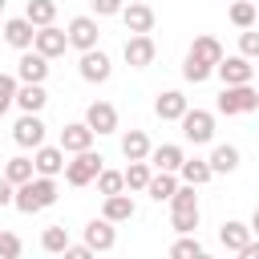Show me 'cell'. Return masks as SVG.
Instances as JSON below:
<instances>
[{"label": "cell", "instance_id": "8fae6325", "mask_svg": "<svg viewBox=\"0 0 259 259\" xmlns=\"http://www.w3.org/2000/svg\"><path fill=\"white\" fill-rule=\"evenodd\" d=\"M121 24H125V32H150V28H154V8H150V0H130V4L121 8Z\"/></svg>", "mask_w": 259, "mask_h": 259}, {"label": "cell", "instance_id": "484cf974", "mask_svg": "<svg viewBox=\"0 0 259 259\" xmlns=\"http://www.w3.org/2000/svg\"><path fill=\"white\" fill-rule=\"evenodd\" d=\"M178 174H182V182H190V186H202V182H210V178H214L210 158H186Z\"/></svg>", "mask_w": 259, "mask_h": 259}, {"label": "cell", "instance_id": "f1b7e54d", "mask_svg": "<svg viewBox=\"0 0 259 259\" xmlns=\"http://www.w3.org/2000/svg\"><path fill=\"white\" fill-rule=\"evenodd\" d=\"M32 174H36V162H32V158H8V162H4V178H8L12 186L28 182Z\"/></svg>", "mask_w": 259, "mask_h": 259}, {"label": "cell", "instance_id": "277c9868", "mask_svg": "<svg viewBox=\"0 0 259 259\" xmlns=\"http://www.w3.org/2000/svg\"><path fill=\"white\" fill-rule=\"evenodd\" d=\"M251 109H259V89H251V81L247 85H223V93H219V113H251Z\"/></svg>", "mask_w": 259, "mask_h": 259}, {"label": "cell", "instance_id": "836d02e7", "mask_svg": "<svg viewBox=\"0 0 259 259\" xmlns=\"http://www.w3.org/2000/svg\"><path fill=\"white\" fill-rule=\"evenodd\" d=\"M227 16H231L235 28H251V24H255V0H235Z\"/></svg>", "mask_w": 259, "mask_h": 259}, {"label": "cell", "instance_id": "2e32d148", "mask_svg": "<svg viewBox=\"0 0 259 259\" xmlns=\"http://www.w3.org/2000/svg\"><path fill=\"white\" fill-rule=\"evenodd\" d=\"M85 243L93 247V251H113V243H117V231H113V223L101 214V219H93L89 227H85Z\"/></svg>", "mask_w": 259, "mask_h": 259}, {"label": "cell", "instance_id": "ab89813d", "mask_svg": "<svg viewBox=\"0 0 259 259\" xmlns=\"http://www.w3.org/2000/svg\"><path fill=\"white\" fill-rule=\"evenodd\" d=\"M125 0H93V16H121Z\"/></svg>", "mask_w": 259, "mask_h": 259}, {"label": "cell", "instance_id": "3957f363", "mask_svg": "<svg viewBox=\"0 0 259 259\" xmlns=\"http://www.w3.org/2000/svg\"><path fill=\"white\" fill-rule=\"evenodd\" d=\"M101 162H105V158L93 154V146L81 150V154H73V162H65V182H69V186H89V182H97V174L105 170Z\"/></svg>", "mask_w": 259, "mask_h": 259}, {"label": "cell", "instance_id": "e0dca14e", "mask_svg": "<svg viewBox=\"0 0 259 259\" xmlns=\"http://www.w3.org/2000/svg\"><path fill=\"white\" fill-rule=\"evenodd\" d=\"M219 243L227 247V251H243L247 243H251V223H239V219H227L223 227H219Z\"/></svg>", "mask_w": 259, "mask_h": 259}, {"label": "cell", "instance_id": "8d00e7d4", "mask_svg": "<svg viewBox=\"0 0 259 259\" xmlns=\"http://www.w3.org/2000/svg\"><path fill=\"white\" fill-rule=\"evenodd\" d=\"M170 255H174V259H202L206 251H202V243H198V239H190V235H182V239H178V243L170 247Z\"/></svg>", "mask_w": 259, "mask_h": 259}, {"label": "cell", "instance_id": "30bf717a", "mask_svg": "<svg viewBox=\"0 0 259 259\" xmlns=\"http://www.w3.org/2000/svg\"><path fill=\"white\" fill-rule=\"evenodd\" d=\"M16 77H20V81H32V85H45V77H49V57L36 53V49H24L20 61H16Z\"/></svg>", "mask_w": 259, "mask_h": 259}, {"label": "cell", "instance_id": "d590c367", "mask_svg": "<svg viewBox=\"0 0 259 259\" xmlns=\"http://www.w3.org/2000/svg\"><path fill=\"white\" fill-rule=\"evenodd\" d=\"M16 81H20V77H12V73H0V117H4V113L16 105V89H20Z\"/></svg>", "mask_w": 259, "mask_h": 259}, {"label": "cell", "instance_id": "9c48e42d", "mask_svg": "<svg viewBox=\"0 0 259 259\" xmlns=\"http://www.w3.org/2000/svg\"><path fill=\"white\" fill-rule=\"evenodd\" d=\"M65 32H69V45L81 49V53H85V49H97V36H101V28H97L93 16H73Z\"/></svg>", "mask_w": 259, "mask_h": 259}, {"label": "cell", "instance_id": "b9f144b4", "mask_svg": "<svg viewBox=\"0 0 259 259\" xmlns=\"http://www.w3.org/2000/svg\"><path fill=\"white\" fill-rule=\"evenodd\" d=\"M12 198H16V186L8 178H0V206H12Z\"/></svg>", "mask_w": 259, "mask_h": 259}, {"label": "cell", "instance_id": "5bb4252c", "mask_svg": "<svg viewBox=\"0 0 259 259\" xmlns=\"http://www.w3.org/2000/svg\"><path fill=\"white\" fill-rule=\"evenodd\" d=\"M32 49H36V53H45V57L53 61V57H61V53L69 49V32H65V28H53V24H45V28H36V40H32Z\"/></svg>", "mask_w": 259, "mask_h": 259}, {"label": "cell", "instance_id": "bcb514c9", "mask_svg": "<svg viewBox=\"0 0 259 259\" xmlns=\"http://www.w3.org/2000/svg\"><path fill=\"white\" fill-rule=\"evenodd\" d=\"M0 40H4V24H0Z\"/></svg>", "mask_w": 259, "mask_h": 259}, {"label": "cell", "instance_id": "4dcf8cb0", "mask_svg": "<svg viewBox=\"0 0 259 259\" xmlns=\"http://www.w3.org/2000/svg\"><path fill=\"white\" fill-rule=\"evenodd\" d=\"M24 16H28L36 28H45V24H53V20H57V0H28Z\"/></svg>", "mask_w": 259, "mask_h": 259}, {"label": "cell", "instance_id": "ee69618b", "mask_svg": "<svg viewBox=\"0 0 259 259\" xmlns=\"http://www.w3.org/2000/svg\"><path fill=\"white\" fill-rule=\"evenodd\" d=\"M251 235H259V206H255V214H251Z\"/></svg>", "mask_w": 259, "mask_h": 259}, {"label": "cell", "instance_id": "7c38bea8", "mask_svg": "<svg viewBox=\"0 0 259 259\" xmlns=\"http://www.w3.org/2000/svg\"><path fill=\"white\" fill-rule=\"evenodd\" d=\"M12 138H16V146H24V150L45 146V121H40L36 113H24V117L12 125Z\"/></svg>", "mask_w": 259, "mask_h": 259}, {"label": "cell", "instance_id": "d4e9b609", "mask_svg": "<svg viewBox=\"0 0 259 259\" xmlns=\"http://www.w3.org/2000/svg\"><path fill=\"white\" fill-rule=\"evenodd\" d=\"M174 190H178L174 170H158V174L150 178V186H146V194H150L154 202H170V198H174Z\"/></svg>", "mask_w": 259, "mask_h": 259}, {"label": "cell", "instance_id": "ac0fdd59", "mask_svg": "<svg viewBox=\"0 0 259 259\" xmlns=\"http://www.w3.org/2000/svg\"><path fill=\"white\" fill-rule=\"evenodd\" d=\"M186 109H190V105H186V97H182L178 89H166V93H158V101H154V113H158L162 121H182Z\"/></svg>", "mask_w": 259, "mask_h": 259}, {"label": "cell", "instance_id": "5b68a950", "mask_svg": "<svg viewBox=\"0 0 259 259\" xmlns=\"http://www.w3.org/2000/svg\"><path fill=\"white\" fill-rule=\"evenodd\" d=\"M182 134H186V142L206 146V142L214 138V113H206V109H186V113H182Z\"/></svg>", "mask_w": 259, "mask_h": 259}, {"label": "cell", "instance_id": "d6a6232c", "mask_svg": "<svg viewBox=\"0 0 259 259\" xmlns=\"http://www.w3.org/2000/svg\"><path fill=\"white\" fill-rule=\"evenodd\" d=\"M40 247H45L49 255H65V251H69V231H65V227H45Z\"/></svg>", "mask_w": 259, "mask_h": 259}, {"label": "cell", "instance_id": "f6af8a7d", "mask_svg": "<svg viewBox=\"0 0 259 259\" xmlns=\"http://www.w3.org/2000/svg\"><path fill=\"white\" fill-rule=\"evenodd\" d=\"M4 4H8V0H0V12H4Z\"/></svg>", "mask_w": 259, "mask_h": 259}, {"label": "cell", "instance_id": "f35d334b", "mask_svg": "<svg viewBox=\"0 0 259 259\" xmlns=\"http://www.w3.org/2000/svg\"><path fill=\"white\" fill-rule=\"evenodd\" d=\"M239 53L243 57H259V32L255 28H243L239 32Z\"/></svg>", "mask_w": 259, "mask_h": 259}, {"label": "cell", "instance_id": "7a4b0ae2", "mask_svg": "<svg viewBox=\"0 0 259 259\" xmlns=\"http://www.w3.org/2000/svg\"><path fill=\"white\" fill-rule=\"evenodd\" d=\"M170 227H174L178 235H190V231L198 227V194H194L190 182L178 186L174 198H170Z\"/></svg>", "mask_w": 259, "mask_h": 259}, {"label": "cell", "instance_id": "e575fe53", "mask_svg": "<svg viewBox=\"0 0 259 259\" xmlns=\"http://www.w3.org/2000/svg\"><path fill=\"white\" fill-rule=\"evenodd\" d=\"M125 190V170H101L97 174V194H117Z\"/></svg>", "mask_w": 259, "mask_h": 259}, {"label": "cell", "instance_id": "8992f818", "mask_svg": "<svg viewBox=\"0 0 259 259\" xmlns=\"http://www.w3.org/2000/svg\"><path fill=\"white\" fill-rule=\"evenodd\" d=\"M154 40H150V32H130V40H125V49H121V57H125V65L130 69H146L150 61H154Z\"/></svg>", "mask_w": 259, "mask_h": 259}, {"label": "cell", "instance_id": "60d3db41", "mask_svg": "<svg viewBox=\"0 0 259 259\" xmlns=\"http://www.w3.org/2000/svg\"><path fill=\"white\" fill-rule=\"evenodd\" d=\"M65 255H69V259H89V255H93V247H89V243H69V251H65Z\"/></svg>", "mask_w": 259, "mask_h": 259}, {"label": "cell", "instance_id": "7402d4cb", "mask_svg": "<svg viewBox=\"0 0 259 259\" xmlns=\"http://www.w3.org/2000/svg\"><path fill=\"white\" fill-rule=\"evenodd\" d=\"M16 105H20L24 113H40V109L49 105V93H45V85L20 81V89H16Z\"/></svg>", "mask_w": 259, "mask_h": 259}, {"label": "cell", "instance_id": "cb8c5ba5", "mask_svg": "<svg viewBox=\"0 0 259 259\" xmlns=\"http://www.w3.org/2000/svg\"><path fill=\"white\" fill-rule=\"evenodd\" d=\"M101 214L109 219V223H130L134 219V198L130 194H105V206H101Z\"/></svg>", "mask_w": 259, "mask_h": 259}, {"label": "cell", "instance_id": "6da1fadb", "mask_svg": "<svg viewBox=\"0 0 259 259\" xmlns=\"http://www.w3.org/2000/svg\"><path fill=\"white\" fill-rule=\"evenodd\" d=\"M53 202H57V182H53L49 174H32L28 182L16 186V198H12V206H16L20 214H36V210H45V206H53Z\"/></svg>", "mask_w": 259, "mask_h": 259}, {"label": "cell", "instance_id": "4fadbf2b", "mask_svg": "<svg viewBox=\"0 0 259 259\" xmlns=\"http://www.w3.org/2000/svg\"><path fill=\"white\" fill-rule=\"evenodd\" d=\"M4 40L24 53V49H32V40H36V24H32L28 16H12V20H4Z\"/></svg>", "mask_w": 259, "mask_h": 259}, {"label": "cell", "instance_id": "f546056e", "mask_svg": "<svg viewBox=\"0 0 259 259\" xmlns=\"http://www.w3.org/2000/svg\"><path fill=\"white\" fill-rule=\"evenodd\" d=\"M150 178H154L150 158H142V162H130V166H125V186H130V190H146V186H150Z\"/></svg>", "mask_w": 259, "mask_h": 259}, {"label": "cell", "instance_id": "ba28073f", "mask_svg": "<svg viewBox=\"0 0 259 259\" xmlns=\"http://www.w3.org/2000/svg\"><path fill=\"white\" fill-rule=\"evenodd\" d=\"M214 73L223 77V85H247L251 77H255V65H251V57H223L219 65H214Z\"/></svg>", "mask_w": 259, "mask_h": 259}, {"label": "cell", "instance_id": "4316f807", "mask_svg": "<svg viewBox=\"0 0 259 259\" xmlns=\"http://www.w3.org/2000/svg\"><path fill=\"white\" fill-rule=\"evenodd\" d=\"M210 170H214V174H235V170H239V150L227 146V142L214 146V150H210Z\"/></svg>", "mask_w": 259, "mask_h": 259}, {"label": "cell", "instance_id": "1f68e13d", "mask_svg": "<svg viewBox=\"0 0 259 259\" xmlns=\"http://www.w3.org/2000/svg\"><path fill=\"white\" fill-rule=\"evenodd\" d=\"M190 53H194V57H202V61H210V65H219V61L227 57V53H223V45H219L214 36H194Z\"/></svg>", "mask_w": 259, "mask_h": 259}, {"label": "cell", "instance_id": "603a6c76", "mask_svg": "<svg viewBox=\"0 0 259 259\" xmlns=\"http://www.w3.org/2000/svg\"><path fill=\"white\" fill-rule=\"evenodd\" d=\"M150 138H146V130H130V134H121V154H125V162H142V158H150Z\"/></svg>", "mask_w": 259, "mask_h": 259}, {"label": "cell", "instance_id": "ffe728a7", "mask_svg": "<svg viewBox=\"0 0 259 259\" xmlns=\"http://www.w3.org/2000/svg\"><path fill=\"white\" fill-rule=\"evenodd\" d=\"M32 162H36V174H49V178H57V174L65 170V150H61V146H36Z\"/></svg>", "mask_w": 259, "mask_h": 259}, {"label": "cell", "instance_id": "44dd1931", "mask_svg": "<svg viewBox=\"0 0 259 259\" xmlns=\"http://www.w3.org/2000/svg\"><path fill=\"white\" fill-rule=\"evenodd\" d=\"M182 162H186V154H182V146H174V142L150 150V166H154V170H174V174H178Z\"/></svg>", "mask_w": 259, "mask_h": 259}, {"label": "cell", "instance_id": "9a60e30c", "mask_svg": "<svg viewBox=\"0 0 259 259\" xmlns=\"http://www.w3.org/2000/svg\"><path fill=\"white\" fill-rule=\"evenodd\" d=\"M93 146V125L89 121H69L65 130H61V150L65 154H81V150H89Z\"/></svg>", "mask_w": 259, "mask_h": 259}, {"label": "cell", "instance_id": "7bdbcfd3", "mask_svg": "<svg viewBox=\"0 0 259 259\" xmlns=\"http://www.w3.org/2000/svg\"><path fill=\"white\" fill-rule=\"evenodd\" d=\"M239 255H243V259H259V243H255V239H251V243H247V247H243V251H239Z\"/></svg>", "mask_w": 259, "mask_h": 259}, {"label": "cell", "instance_id": "74e56055", "mask_svg": "<svg viewBox=\"0 0 259 259\" xmlns=\"http://www.w3.org/2000/svg\"><path fill=\"white\" fill-rule=\"evenodd\" d=\"M24 251V243L12 235V231H0V259H16Z\"/></svg>", "mask_w": 259, "mask_h": 259}, {"label": "cell", "instance_id": "83f0119b", "mask_svg": "<svg viewBox=\"0 0 259 259\" xmlns=\"http://www.w3.org/2000/svg\"><path fill=\"white\" fill-rule=\"evenodd\" d=\"M210 73H214V65H210V61H202V57L186 53V61H182V77H186L190 85H202V81H206Z\"/></svg>", "mask_w": 259, "mask_h": 259}, {"label": "cell", "instance_id": "d6986e66", "mask_svg": "<svg viewBox=\"0 0 259 259\" xmlns=\"http://www.w3.org/2000/svg\"><path fill=\"white\" fill-rule=\"evenodd\" d=\"M85 121L93 125V134H113V130H117V109H113L109 101H93V105L85 109Z\"/></svg>", "mask_w": 259, "mask_h": 259}, {"label": "cell", "instance_id": "52a82bcc", "mask_svg": "<svg viewBox=\"0 0 259 259\" xmlns=\"http://www.w3.org/2000/svg\"><path fill=\"white\" fill-rule=\"evenodd\" d=\"M77 69H81V77H85L89 85H101V81H109V73H113L109 57H105L101 49H85L81 61H77Z\"/></svg>", "mask_w": 259, "mask_h": 259}]
</instances>
